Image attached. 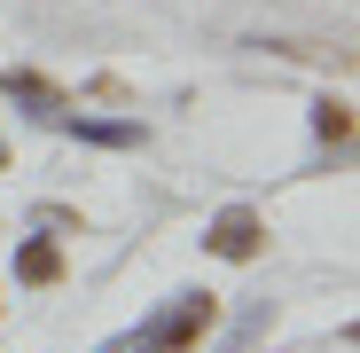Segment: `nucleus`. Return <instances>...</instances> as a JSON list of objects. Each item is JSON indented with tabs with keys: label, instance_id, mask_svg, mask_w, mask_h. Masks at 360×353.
<instances>
[{
	"label": "nucleus",
	"instance_id": "obj_8",
	"mask_svg": "<svg viewBox=\"0 0 360 353\" xmlns=\"http://www.w3.org/2000/svg\"><path fill=\"white\" fill-rule=\"evenodd\" d=\"M0 165H8V149H0Z\"/></svg>",
	"mask_w": 360,
	"mask_h": 353
},
{
	"label": "nucleus",
	"instance_id": "obj_2",
	"mask_svg": "<svg viewBox=\"0 0 360 353\" xmlns=\"http://www.w3.org/2000/svg\"><path fill=\"white\" fill-rule=\"evenodd\" d=\"M204 252H212V259H227V267H251V259L266 252V220H259L251 204L212 212V220H204Z\"/></svg>",
	"mask_w": 360,
	"mask_h": 353
},
{
	"label": "nucleus",
	"instance_id": "obj_6",
	"mask_svg": "<svg viewBox=\"0 0 360 353\" xmlns=\"http://www.w3.org/2000/svg\"><path fill=\"white\" fill-rule=\"evenodd\" d=\"M314 134H321L329 149L352 142V102H345V94H321V102H314Z\"/></svg>",
	"mask_w": 360,
	"mask_h": 353
},
{
	"label": "nucleus",
	"instance_id": "obj_5",
	"mask_svg": "<svg viewBox=\"0 0 360 353\" xmlns=\"http://www.w3.org/2000/svg\"><path fill=\"white\" fill-rule=\"evenodd\" d=\"M0 94L32 102V118H63V110H71V102H63V87H55V79H39V71H0Z\"/></svg>",
	"mask_w": 360,
	"mask_h": 353
},
{
	"label": "nucleus",
	"instance_id": "obj_1",
	"mask_svg": "<svg viewBox=\"0 0 360 353\" xmlns=\"http://www.w3.org/2000/svg\"><path fill=\"white\" fill-rule=\"evenodd\" d=\"M212 322H219V299H212V290H180V299L141 330V345H149V353H196Z\"/></svg>",
	"mask_w": 360,
	"mask_h": 353
},
{
	"label": "nucleus",
	"instance_id": "obj_3",
	"mask_svg": "<svg viewBox=\"0 0 360 353\" xmlns=\"http://www.w3.org/2000/svg\"><path fill=\"white\" fill-rule=\"evenodd\" d=\"M63 134L94 142V149H141V118H86V110H63Z\"/></svg>",
	"mask_w": 360,
	"mask_h": 353
},
{
	"label": "nucleus",
	"instance_id": "obj_4",
	"mask_svg": "<svg viewBox=\"0 0 360 353\" xmlns=\"http://www.w3.org/2000/svg\"><path fill=\"white\" fill-rule=\"evenodd\" d=\"M16 283H32V290L63 283V244H55V235H24L16 244Z\"/></svg>",
	"mask_w": 360,
	"mask_h": 353
},
{
	"label": "nucleus",
	"instance_id": "obj_9",
	"mask_svg": "<svg viewBox=\"0 0 360 353\" xmlns=\"http://www.w3.org/2000/svg\"><path fill=\"white\" fill-rule=\"evenodd\" d=\"M0 306H8V299H0Z\"/></svg>",
	"mask_w": 360,
	"mask_h": 353
},
{
	"label": "nucleus",
	"instance_id": "obj_7",
	"mask_svg": "<svg viewBox=\"0 0 360 353\" xmlns=\"http://www.w3.org/2000/svg\"><path fill=\"white\" fill-rule=\"evenodd\" d=\"M102 353H149V345H141V330H134V337H110Z\"/></svg>",
	"mask_w": 360,
	"mask_h": 353
}]
</instances>
